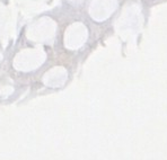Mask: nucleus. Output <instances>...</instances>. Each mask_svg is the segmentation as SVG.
Instances as JSON below:
<instances>
[]
</instances>
